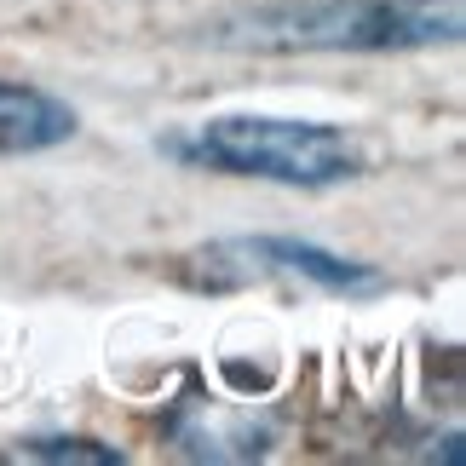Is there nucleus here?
<instances>
[{"mask_svg":"<svg viewBox=\"0 0 466 466\" xmlns=\"http://www.w3.org/2000/svg\"><path fill=\"white\" fill-rule=\"evenodd\" d=\"M242 52H420L461 41V0H282L213 35Z\"/></svg>","mask_w":466,"mask_h":466,"instance_id":"nucleus-1","label":"nucleus"},{"mask_svg":"<svg viewBox=\"0 0 466 466\" xmlns=\"http://www.w3.org/2000/svg\"><path fill=\"white\" fill-rule=\"evenodd\" d=\"M167 156H178L185 167L265 178V185H294V190H329L369 173L363 138L329 127V121H289V116H213L190 133H173Z\"/></svg>","mask_w":466,"mask_h":466,"instance_id":"nucleus-2","label":"nucleus"},{"mask_svg":"<svg viewBox=\"0 0 466 466\" xmlns=\"http://www.w3.org/2000/svg\"><path fill=\"white\" fill-rule=\"evenodd\" d=\"M271 277H299L322 294H346V299H363V294L386 289V271H374L363 259H346V254H334V248L299 242V237H230V242H208V248H196V254H185L190 289L230 294V289L271 282Z\"/></svg>","mask_w":466,"mask_h":466,"instance_id":"nucleus-3","label":"nucleus"},{"mask_svg":"<svg viewBox=\"0 0 466 466\" xmlns=\"http://www.w3.org/2000/svg\"><path fill=\"white\" fill-rule=\"evenodd\" d=\"M173 438L196 461H254L271 450V426L248 409H225L219 398H190L173 420Z\"/></svg>","mask_w":466,"mask_h":466,"instance_id":"nucleus-4","label":"nucleus"},{"mask_svg":"<svg viewBox=\"0 0 466 466\" xmlns=\"http://www.w3.org/2000/svg\"><path fill=\"white\" fill-rule=\"evenodd\" d=\"M76 138V110L46 86L0 76V156H41Z\"/></svg>","mask_w":466,"mask_h":466,"instance_id":"nucleus-5","label":"nucleus"},{"mask_svg":"<svg viewBox=\"0 0 466 466\" xmlns=\"http://www.w3.org/2000/svg\"><path fill=\"white\" fill-rule=\"evenodd\" d=\"M17 461H86V466H110L121 455L104 450V443H93V438H29L24 450H17Z\"/></svg>","mask_w":466,"mask_h":466,"instance_id":"nucleus-6","label":"nucleus"}]
</instances>
